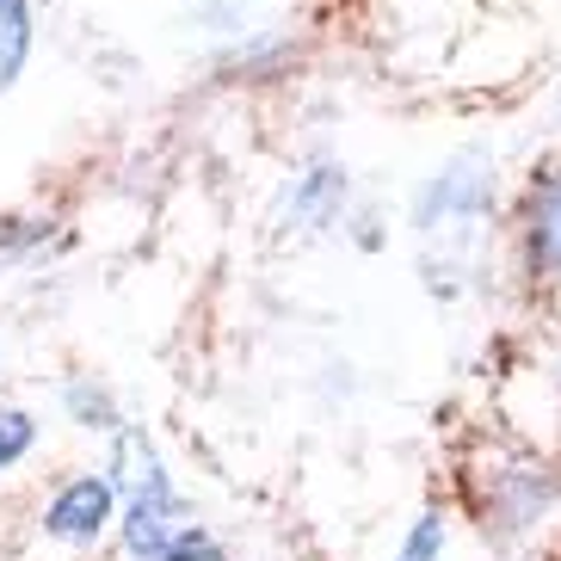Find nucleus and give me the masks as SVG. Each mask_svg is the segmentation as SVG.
<instances>
[{
  "label": "nucleus",
  "instance_id": "obj_5",
  "mask_svg": "<svg viewBox=\"0 0 561 561\" xmlns=\"http://www.w3.org/2000/svg\"><path fill=\"white\" fill-rule=\"evenodd\" d=\"M340 198H346V173H340V167H314V173L297 180V192H290L284 210L297 216V222H328Z\"/></svg>",
  "mask_w": 561,
  "mask_h": 561
},
{
  "label": "nucleus",
  "instance_id": "obj_6",
  "mask_svg": "<svg viewBox=\"0 0 561 561\" xmlns=\"http://www.w3.org/2000/svg\"><path fill=\"white\" fill-rule=\"evenodd\" d=\"M25 56H32V7L25 0H0V93L19 81Z\"/></svg>",
  "mask_w": 561,
  "mask_h": 561
},
{
  "label": "nucleus",
  "instance_id": "obj_9",
  "mask_svg": "<svg viewBox=\"0 0 561 561\" xmlns=\"http://www.w3.org/2000/svg\"><path fill=\"white\" fill-rule=\"evenodd\" d=\"M154 561H222V549L204 543V537H180V543L167 549V556H154Z\"/></svg>",
  "mask_w": 561,
  "mask_h": 561
},
{
  "label": "nucleus",
  "instance_id": "obj_3",
  "mask_svg": "<svg viewBox=\"0 0 561 561\" xmlns=\"http://www.w3.org/2000/svg\"><path fill=\"white\" fill-rule=\"evenodd\" d=\"M105 518H112V481L81 476V481H68L62 494H56L44 530H50V537H62V543H93V537L105 530Z\"/></svg>",
  "mask_w": 561,
  "mask_h": 561
},
{
  "label": "nucleus",
  "instance_id": "obj_1",
  "mask_svg": "<svg viewBox=\"0 0 561 561\" xmlns=\"http://www.w3.org/2000/svg\"><path fill=\"white\" fill-rule=\"evenodd\" d=\"M117 481L130 494V506H124V549L136 561L167 556L185 537V506H180V494H173V481H167L161 457L149 450L142 432H124L117 438Z\"/></svg>",
  "mask_w": 561,
  "mask_h": 561
},
{
  "label": "nucleus",
  "instance_id": "obj_7",
  "mask_svg": "<svg viewBox=\"0 0 561 561\" xmlns=\"http://www.w3.org/2000/svg\"><path fill=\"white\" fill-rule=\"evenodd\" d=\"M438 556H445V518H438V512H426V518L408 530L401 561H438Z\"/></svg>",
  "mask_w": 561,
  "mask_h": 561
},
{
  "label": "nucleus",
  "instance_id": "obj_4",
  "mask_svg": "<svg viewBox=\"0 0 561 561\" xmlns=\"http://www.w3.org/2000/svg\"><path fill=\"white\" fill-rule=\"evenodd\" d=\"M530 253L561 278V173H549L543 192L530 198Z\"/></svg>",
  "mask_w": 561,
  "mask_h": 561
},
{
  "label": "nucleus",
  "instance_id": "obj_8",
  "mask_svg": "<svg viewBox=\"0 0 561 561\" xmlns=\"http://www.w3.org/2000/svg\"><path fill=\"white\" fill-rule=\"evenodd\" d=\"M25 450H32V420L25 413H0V469L19 462Z\"/></svg>",
  "mask_w": 561,
  "mask_h": 561
},
{
  "label": "nucleus",
  "instance_id": "obj_2",
  "mask_svg": "<svg viewBox=\"0 0 561 561\" xmlns=\"http://www.w3.org/2000/svg\"><path fill=\"white\" fill-rule=\"evenodd\" d=\"M488 204H494V173H488L481 154H462V161H450L445 173L420 192L413 222H420L426 241H438V248H450V253H469L476 234H481Z\"/></svg>",
  "mask_w": 561,
  "mask_h": 561
}]
</instances>
